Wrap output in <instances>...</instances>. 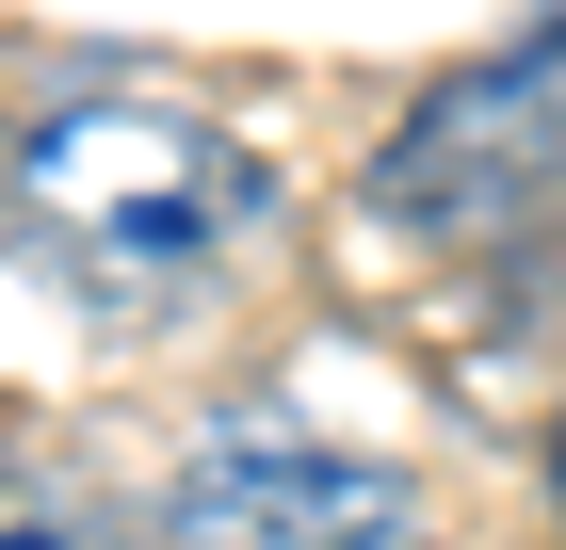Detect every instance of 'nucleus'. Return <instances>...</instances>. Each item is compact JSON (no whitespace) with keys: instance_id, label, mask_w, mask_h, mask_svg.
<instances>
[{"instance_id":"obj_1","label":"nucleus","mask_w":566,"mask_h":550,"mask_svg":"<svg viewBox=\"0 0 566 550\" xmlns=\"http://www.w3.org/2000/svg\"><path fill=\"white\" fill-rule=\"evenodd\" d=\"M0 243L97 340H195L275 259V163L178 97H65L0 163Z\"/></svg>"},{"instance_id":"obj_2","label":"nucleus","mask_w":566,"mask_h":550,"mask_svg":"<svg viewBox=\"0 0 566 550\" xmlns=\"http://www.w3.org/2000/svg\"><path fill=\"white\" fill-rule=\"evenodd\" d=\"M373 227H405V243L566 227V0H534L485 65L405 97V129L373 146Z\"/></svg>"},{"instance_id":"obj_3","label":"nucleus","mask_w":566,"mask_h":550,"mask_svg":"<svg viewBox=\"0 0 566 550\" xmlns=\"http://www.w3.org/2000/svg\"><path fill=\"white\" fill-rule=\"evenodd\" d=\"M163 550H437V518L389 454H340L307 422H227L178 454Z\"/></svg>"},{"instance_id":"obj_4","label":"nucleus","mask_w":566,"mask_h":550,"mask_svg":"<svg viewBox=\"0 0 566 550\" xmlns=\"http://www.w3.org/2000/svg\"><path fill=\"white\" fill-rule=\"evenodd\" d=\"M0 550H130V502L82 454H0Z\"/></svg>"},{"instance_id":"obj_5","label":"nucleus","mask_w":566,"mask_h":550,"mask_svg":"<svg viewBox=\"0 0 566 550\" xmlns=\"http://www.w3.org/2000/svg\"><path fill=\"white\" fill-rule=\"evenodd\" d=\"M551 518H566V422H551Z\"/></svg>"}]
</instances>
